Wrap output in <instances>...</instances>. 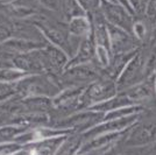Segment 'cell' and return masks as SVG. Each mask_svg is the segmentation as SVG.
<instances>
[{
  "instance_id": "cell-1",
  "label": "cell",
  "mask_w": 156,
  "mask_h": 155,
  "mask_svg": "<svg viewBox=\"0 0 156 155\" xmlns=\"http://www.w3.org/2000/svg\"><path fill=\"white\" fill-rule=\"evenodd\" d=\"M14 155H35V153L34 152H19Z\"/></svg>"
}]
</instances>
